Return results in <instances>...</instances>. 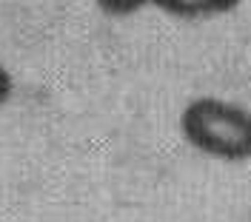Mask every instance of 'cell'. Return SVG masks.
Masks as SVG:
<instances>
[{"label": "cell", "instance_id": "1", "mask_svg": "<svg viewBox=\"0 0 251 222\" xmlns=\"http://www.w3.org/2000/svg\"><path fill=\"white\" fill-rule=\"evenodd\" d=\"M180 134L191 148L223 162L251 159V111L220 97H194L180 114Z\"/></svg>", "mask_w": 251, "mask_h": 222}, {"label": "cell", "instance_id": "4", "mask_svg": "<svg viewBox=\"0 0 251 222\" xmlns=\"http://www.w3.org/2000/svg\"><path fill=\"white\" fill-rule=\"evenodd\" d=\"M12 94H15V77L9 74V68L0 63V109L12 100Z\"/></svg>", "mask_w": 251, "mask_h": 222}, {"label": "cell", "instance_id": "2", "mask_svg": "<svg viewBox=\"0 0 251 222\" xmlns=\"http://www.w3.org/2000/svg\"><path fill=\"white\" fill-rule=\"evenodd\" d=\"M160 12L180 20H197V17H214L234 12L240 0H157L154 3Z\"/></svg>", "mask_w": 251, "mask_h": 222}, {"label": "cell", "instance_id": "3", "mask_svg": "<svg viewBox=\"0 0 251 222\" xmlns=\"http://www.w3.org/2000/svg\"><path fill=\"white\" fill-rule=\"evenodd\" d=\"M94 3L109 17H128L134 12H140V9H146V6H154L157 0H94Z\"/></svg>", "mask_w": 251, "mask_h": 222}, {"label": "cell", "instance_id": "5", "mask_svg": "<svg viewBox=\"0 0 251 222\" xmlns=\"http://www.w3.org/2000/svg\"><path fill=\"white\" fill-rule=\"evenodd\" d=\"M249 222H251V211H249Z\"/></svg>", "mask_w": 251, "mask_h": 222}]
</instances>
